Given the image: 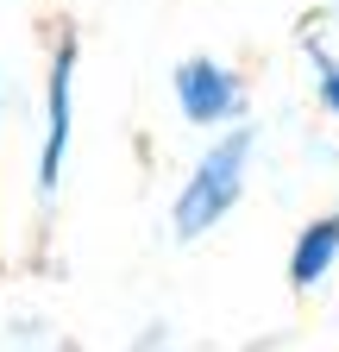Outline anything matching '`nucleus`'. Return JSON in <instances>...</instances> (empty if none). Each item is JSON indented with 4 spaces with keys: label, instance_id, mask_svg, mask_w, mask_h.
I'll return each mask as SVG.
<instances>
[{
    "label": "nucleus",
    "instance_id": "1",
    "mask_svg": "<svg viewBox=\"0 0 339 352\" xmlns=\"http://www.w3.org/2000/svg\"><path fill=\"white\" fill-rule=\"evenodd\" d=\"M245 157H251V132H233V139H220L214 151H207L189 176V189L176 195V233L195 239L207 233L214 220L239 201V183H245Z\"/></svg>",
    "mask_w": 339,
    "mask_h": 352
},
{
    "label": "nucleus",
    "instance_id": "4",
    "mask_svg": "<svg viewBox=\"0 0 339 352\" xmlns=\"http://www.w3.org/2000/svg\"><path fill=\"white\" fill-rule=\"evenodd\" d=\"M339 258V214H327V220H314V227L295 239V258H289V277H295V289H314L320 277H327V264Z\"/></svg>",
    "mask_w": 339,
    "mask_h": 352
},
{
    "label": "nucleus",
    "instance_id": "3",
    "mask_svg": "<svg viewBox=\"0 0 339 352\" xmlns=\"http://www.w3.org/2000/svg\"><path fill=\"white\" fill-rule=\"evenodd\" d=\"M69 69H75V44H57V63H51V126H45V164H38V183L45 189H57L63 145H69Z\"/></svg>",
    "mask_w": 339,
    "mask_h": 352
},
{
    "label": "nucleus",
    "instance_id": "6",
    "mask_svg": "<svg viewBox=\"0 0 339 352\" xmlns=\"http://www.w3.org/2000/svg\"><path fill=\"white\" fill-rule=\"evenodd\" d=\"M145 352H163V346H157V340H151V346H145Z\"/></svg>",
    "mask_w": 339,
    "mask_h": 352
},
{
    "label": "nucleus",
    "instance_id": "5",
    "mask_svg": "<svg viewBox=\"0 0 339 352\" xmlns=\"http://www.w3.org/2000/svg\"><path fill=\"white\" fill-rule=\"evenodd\" d=\"M320 95H327V107L339 113V69H327V82H320Z\"/></svg>",
    "mask_w": 339,
    "mask_h": 352
},
{
    "label": "nucleus",
    "instance_id": "2",
    "mask_svg": "<svg viewBox=\"0 0 339 352\" xmlns=\"http://www.w3.org/2000/svg\"><path fill=\"white\" fill-rule=\"evenodd\" d=\"M176 101H183V113L189 120H220V113H233L239 107V82L220 69V63H207V57H189L183 69H176Z\"/></svg>",
    "mask_w": 339,
    "mask_h": 352
}]
</instances>
